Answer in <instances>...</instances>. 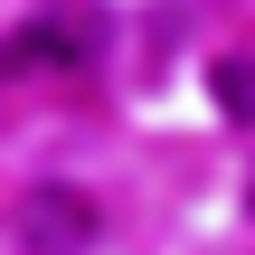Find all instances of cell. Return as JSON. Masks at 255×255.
Wrapping results in <instances>:
<instances>
[{"label":"cell","instance_id":"obj_1","mask_svg":"<svg viewBox=\"0 0 255 255\" xmlns=\"http://www.w3.org/2000/svg\"><path fill=\"white\" fill-rule=\"evenodd\" d=\"M19 246L28 255H85L95 246V199H85V189H57V180L28 189V199H19Z\"/></svg>","mask_w":255,"mask_h":255},{"label":"cell","instance_id":"obj_2","mask_svg":"<svg viewBox=\"0 0 255 255\" xmlns=\"http://www.w3.org/2000/svg\"><path fill=\"white\" fill-rule=\"evenodd\" d=\"M76 66H85V28H66V19H38L19 38H0V85L9 76H76Z\"/></svg>","mask_w":255,"mask_h":255},{"label":"cell","instance_id":"obj_3","mask_svg":"<svg viewBox=\"0 0 255 255\" xmlns=\"http://www.w3.org/2000/svg\"><path fill=\"white\" fill-rule=\"evenodd\" d=\"M208 85H218V114H237V123L255 132V57H218Z\"/></svg>","mask_w":255,"mask_h":255}]
</instances>
